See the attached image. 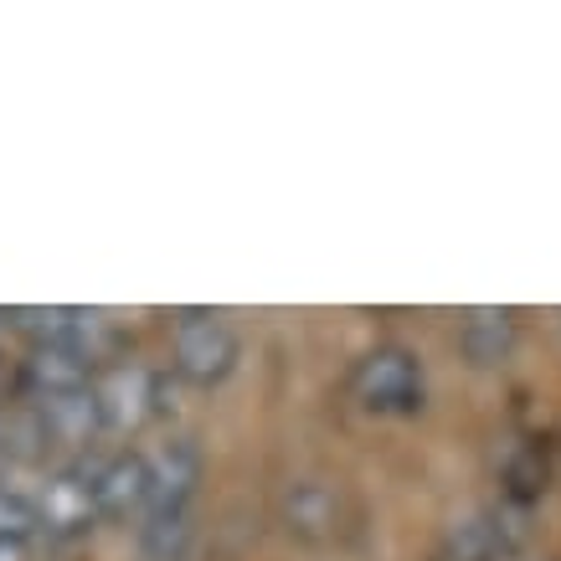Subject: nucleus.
<instances>
[{
    "instance_id": "obj_6",
    "label": "nucleus",
    "mask_w": 561,
    "mask_h": 561,
    "mask_svg": "<svg viewBox=\"0 0 561 561\" xmlns=\"http://www.w3.org/2000/svg\"><path fill=\"white\" fill-rule=\"evenodd\" d=\"M515 345V314L511 309H469L459 324V351L474 366H500Z\"/></svg>"
},
{
    "instance_id": "obj_13",
    "label": "nucleus",
    "mask_w": 561,
    "mask_h": 561,
    "mask_svg": "<svg viewBox=\"0 0 561 561\" xmlns=\"http://www.w3.org/2000/svg\"><path fill=\"white\" fill-rule=\"evenodd\" d=\"M36 526V511L21 500L16 490H5L0 484V541H26Z\"/></svg>"
},
{
    "instance_id": "obj_7",
    "label": "nucleus",
    "mask_w": 561,
    "mask_h": 561,
    "mask_svg": "<svg viewBox=\"0 0 561 561\" xmlns=\"http://www.w3.org/2000/svg\"><path fill=\"white\" fill-rule=\"evenodd\" d=\"M93 484V505H99L103 515H129L135 505H145L150 500V459H114L108 469H103L99 479H88Z\"/></svg>"
},
{
    "instance_id": "obj_4",
    "label": "nucleus",
    "mask_w": 561,
    "mask_h": 561,
    "mask_svg": "<svg viewBox=\"0 0 561 561\" xmlns=\"http://www.w3.org/2000/svg\"><path fill=\"white\" fill-rule=\"evenodd\" d=\"M99 408L108 427H135L145 412H154V371H139V366H119L99 381Z\"/></svg>"
},
{
    "instance_id": "obj_9",
    "label": "nucleus",
    "mask_w": 561,
    "mask_h": 561,
    "mask_svg": "<svg viewBox=\"0 0 561 561\" xmlns=\"http://www.w3.org/2000/svg\"><path fill=\"white\" fill-rule=\"evenodd\" d=\"M26 376H32V387L42 391V397H62V391L88 387V360L78 356V351H68V345H36Z\"/></svg>"
},
{
    "instance_id": "obj_2",
    "label": "nucleus",
    "mask_w": 561,
    "mask_h": 561,
    "mask_svg": "<svg viewBox=\"0 0 561 561\" xmlns=\"http://www.w3.org/2000/svg\"><path fill=\"white\" fill-rule=\"evenodd\" d=\"M360 402L371 412H417L423 408V366L402 345H381L356 371Z\"/></svg>"
},
{
    "instance_id": "obj_8",
    "label": "nucleus",
    "mask_w": 561,
    "mask_h": 561,
    "mask_svg": "<svg viewBox=\"0 0 561 561\" xmlns=\"http://www.w3.org/2000/svg\"><path fill=\"white\" fill-rule=\"evenodd\" d=\"M93 484H83V479H51L47 490H42V526L51 530H83L88 520H93Z\"/></svg>"
},
{
    "instance_id": "obj_12",
    "label": "nucleus",
    "mask_w": 561,
    "mask_h": 561,
    "mask_svg": "<svg viewBox=\"0 0 561 561\" xmlns=\"http://www.w3.org/2000/svg\"><path fill=\"white\" fill-rule=\"evenodd\" d=\"M186 541H191L186 511H150V520L139 526V546H145L154 561H175L186 551Z\"/></svg>"
},
{
    "instance_id": "obj_11",
    "label": "nucleus",
    "mask_w": 561,
    "mask_h": 561,
    "mask_svg": "<svg viewBox=\"0 0 561 561\" xmlns=\"http://www.w3.org/2000/svg\"><path fill=\"white\" fill-rule=\"evenodd\" d=\"M500 551H505V526H494L484 515L448 526V561H494Z\"/></svg>"
},
{
    "instance_id": "obj_10",
    "label": "nucleus",
    "mask_w": 561,
    "mask_h": 561,
    "mask_svg": "<svg viewBox=\"0 0 561 561\" xmlns=\"http://www.w3.org/2000/svg\"><path fill=\"white\" fill-rule=\"evenodd\" d=\"M335 515H341V505H335V494L324 490V484H294V490L284 494V520H289L299 536H309V541L330 536V530H335Z\"/></svg>"
},
{
    "instance_id": "obj_3",
    "label": "nucleus",
    "mask_w": 561,
    "mask_h": 561,
    "mask_svg": "<svg viewBox=\"0 0 561 561\" xmlns=\"http://www.w3.org/2000/svg\"><path fill=\"white\" fill-rule=\"evenodd\" d=\"M196 474H202V454H196V443L175 438L165 443L160 454L150 459V511H186L191 490H196Z\"/></svg>"
},
{
    "instance_id": "obj_5",
    "label": "nucleus",
    "mask_w": 561,
    "mask_h": 561,
    "mask_svg": "<svg viewBox=\"0 0 561 561\" xmlns=\"http://www.w3.org/2000/svg\"><path fill=\"white\" fill-rule=\"evenodd\" d=\"M36 417H42V427H47V438L88 443L103 427L99 391L83 387V391H62V397H42V412H36Z\"/></svg>"
},
{
    "instance_id": "obj_14",
    "label": "nucleus",
    "mask_w": 561,
    "mask_h": 561,
    "mask_svg": "<svg viewBox=\"0 0 561 561\" xmlns=\"http://www.w3.org/2000/svg\"><path fill=\"white\" fill-rule=\"evenodd\" d=\"M0 561H26V541H0Z\"/></svg>"
},
{
    "instance_id": "obj_1",
    "label": "nucleus",
    "mask_w": 561,
    "mask_h": 561,
    "mask_svg": "<svg viewBox=\"0 0 561 561\" xmlns=\"http://www.w3.org/2000/svg\"><path fill=\"white\" fill-rule=\"evenodd\" d=\"M232 366H238V335L217 314L186 309L175 320V371L186 381H196V387H217Z\"/></svg>"
}]
</instances>
